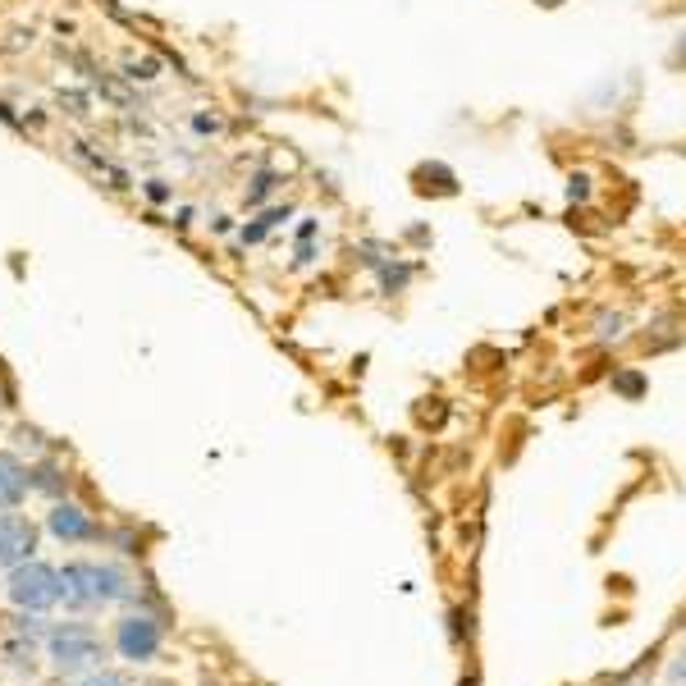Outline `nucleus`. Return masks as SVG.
Masks as SVG:
<instances>
[{"instance_id": "ddd939ff", "label": "nucleus", "mask_w": 686, "mask_h": 686, "mask_svg": "<svg viewBox=\"0 0 686 686\" xmlns=\"http://www.w3.org/2000/svg\"><path fill=\"white\" fill-rule=\"evenodd\" d=\"M590 330H595V339L600 343H618L622 334H627V311H609L604 307L595 321H590Z\"/></svg>"}, {"instance_id": "4468645a", "label": "nucleus", "mask_w": 686, "mask_h": 686, "mask_svg": "<svg viewBox=\"0 0 686 686\" xmlns=\"http://www.w3.org/2000/svg\"><path fill=\"white\" fill-rule=\"evenodd\" d=\"M563 197H568V206H586L590 197H595V174L590 170H568V179H563Z\"/></svg>"}, {"instance_id": "1a4fd4ad", "label": "nucleus", "mask_w": 686, "mask_h": 686, "mask_svg": "<svg viewBox=\"0 0 686 686\" xmlns=\"http://www.w3.org/2000/svg\"><path fill=\"white\" fill-rule=\"evenodd\" d=\"M28 472H23V462L14 453H0V508H19L23 494H28Z\"/></svg>"}, {"instance_id": "20e7f679", "label": "nucleus", "mask_w": 686, "mask_h": 686, "mask_svg": "<svg viewBox=\"0 0 686 686\" xmlns=\"http://www.w3.org/2000/svg\"><path fill=\"white\" fill-rule=\"evenodd\" d=\"M115 645H119V654H124V659L142 664V659H151V654L161 650V622L147 618V613H133V618L119 622Z\"/></svg>"}, {"instance_id": "6ab92c4d", "label": "nucleus", "mask_w": 686, "mask_h": 686, "mask_svg": "<svg viewBox=\"0 0 686 686\" xmlns=\"http://www.w3.org/2000/svg\"><path fill=\"white\" fill-rule=\"evenodd\" d=\"M311 261H316V247H311V243H298V252H293V266H311Z\"/></svg>"}, {"instance_id": "aec40b11", "label": "nucleus", "mask_w": 686, "mask_h": 686, "mask_svg": "<svg viewBox=\"0 0 686 686\" xmlns=\"http://www.w3.org/2000/svg\"><path fill=\"white\" fill-rule=\"evenodd\" d=\"M83 686H129L124 677H115V673H97V677H87Z\"/></svg>"}, {"instance_id": "4be33fe9", "label": "nucleus", "mask_w": 686, "mask_h": 686, "mask_svg": "<svg viewBox=\"0 0 686 686\" xmlns=\"http://www.w3.org/2000/svg\"><path fill=\"white\" fill-rule=\"evenodd\" d=\"M147 197H151V202H165V197H170V188L156 179V183H147Z\"/></svg>"}, {"instance_id": "f3484780", "label": "nucleus", "mask_w": 686, "mask_h": 686, "mask_svg": "<svg viewBox=\"0 0 686 686\" xmlns=\"http://www.w3.org/2000/svg\"><path fill=\"white\" fill-rule=\"evenodd\" d=\"M316 229H321V225H316V215H302V225L293 229V234H298V243H311V238H316Z\"/></svg>"}, {"instance_id": "39448f33", "label": "nucleus", "mask_w": 686, "mask_h": 686, "mask_svg": "<svg viewBox=\"0 0 686 686\" xmlns=\"http://www.w3.org/2000/svg\"><path fill=\"white\" fill-rule=\"evenodd\" d=\"M37 549V526L28 517H0V568H19Z\"/></svg>"}, {"instance_id": "2eb2a0df", "label": "nucleus", "mask_w": 686, "mask_h": 686, "mask_svg": "<svg viewBox=\"0 0 686 686\" xmlns=\"http://www.w3.org/2000/svg\"><path fill=\"white\" fill-rule=\"evenodd\" d=\"M156 74H161V60H142V65H129V78H142V83H151Z\"/></svg>"}, {"instance_id": "5701e85b", "label": "nucleus", "mask_w": 686, "mask_h": 686, "mask_svg": "<svg viewBox=\"0 0 686 686\" xmlns=\"http://www.w3.org/2000/svg\"><path fill=\"white\" fill-rule=\"evenodd\" d=\"M462 686H476V677H467V682H462Z\"/></svg>"}, {"instance_id": "412c9836", "label": "nucleus", "mask_w": 686, "mask_h": 686, "mask_svg": "<svg viewBox=\"0 0 686 686\" xmlns=\"http://www.w3.org/2000/svg\"><path fill=\"white\" fill-rule=\"evenodd\" d=\"M193 129H197V133H220V119H215V115H197V119H193Z\"/></svg>"}, {"instance_id": "0eeeda50", "label": "nucleus", "mask_w": 686, "mask_h": 686, "mask_svg": "<svg viewBox=\"0 0 686 686\" xmlns=\"http://www.w3.org/2000/svg\"><path fill=\"white\" fill-rule=\"evenodd\" d=\"M412 279H417V261H408V257H385L376 266V284H380V293L385 298H398V293H408L412 289Z\"/></svg>"}, {"instance_id": "7ed1b4c3", "label": "nucleus", "mask_w": 686, "mask_h": 686, "mask_svg": "<svg viewBox=\"0 0 686 686\" xmlns=\"http://www.w3.org/2000/svg\"><path fill=\"white\" fill-rule=\"evenodd\" d=\"M101 654H106V645H101V636L92 632V627H60V632H51V659L60 668H87L97 664Z\"/></svg>"}, {"instance_id": "f03ea898", "label": "nucleus", "mask_w": 686, "mask_h": 686, "mask_svg": "<svg viewBox=\"0 0 686 686\" xmlns=\"http://www.w3.org/2000/svg\"><path fill=\"white\" fill-rule=\"evenodd\" d=\"M60 595H65V590H60V572H51L46 563H28V568H19L10 577V600L28 613L51 609Z\"/></svg>"}, {"instance_id": "f8f14e48", "label": "nucleus", "mask_w": 686, "mask_h": 686, "mask_svg": "<svg viewBox=\"0 0 686 686\" xmlns=\"http://www.w3.org/2000/svg\"><path fill=\"white\" fill-rule=\"evenodd\" d=\"M609 389H613L618 398H627V403H636V398H645L650 380H645V371H636V366H622V371H613Z\"/></svg>"}, {"instance_id": "9b49d317", "label": "nucleus", "mask_w": 686, "mask_h": 686, "mask_svg": "<svg viewBox=\"0 0 686 686\" xmlns=\"http://www.w3.org/2000/svg\"><path fill=\"white\" fill-rule=\"evenodd\" d=\"M279 183H284V179H279L275 170H257V174H252V179H247V193H243L247 211H261V206L279 193Z\"/></svg>"}, {"instance_id": "dca6fc26", "label": "nucleus", "mask_w": 686, "mask_h": 686, "mask_svg": "<svg viewBox=\"0 0 686 686\" xmlns=\"http://www.w3.org/2000/svg\"><path fill=\"white\" fill-rule=\"evenodd\" d=\"M403 238H408V243H417V247H430V238H435V234H430V225H408V229H403Z\"/></svg>"}, {"instance_id": "f257e3e1", "label": "nucleus", "mask_w": 686, "mask_h": 686, "mask_svg": "<svg viewBox=\"0 0 686 686\" xmlns=\"http://www.w3.org/2000/svg\"><path fill=\"white\" fill-rule=\"evenodd\" d=\"M60 590H65L69 604L92 609V604L119 600L129 586H124V572H115V568H101V563H69V568L60 572Z\"/></svg>"}, {"instance_id": "9d476101", "label": "nucleus", "mask_w": 686, "mask_h": 686, "mask_svg": "<svg viewBox=\"0 0 686 686\" xmlns=\"http://www.w3.org/2000/svg\"><path fill=\"white\" fill-rule=\"evenodd\" d=\"M51 531L60 540H92V536H97L92 517H87L83 508H74V504H55L51 508Z\"/></svg>"}, {"instance_id": "6e6552de", "label": "nucleus", "mask_w": 686, "mask_h": 686, "mask_svg": "<svg viewBox=\"0 0 686 686\" xmlns=\"http://www.w3.org/2000/svg\"><path fill=\"white\" fill-rule=\"evenodd\" d=\"M289 215H293V206H289V202H284V206H261V211L252 215V220H247L243 229H238V243H243V247H252V243H266V238L275 234V229L284 225Z\"/></svg>"}, {"instance_id": "a211bd4d", "label": "nucleus", "mask_w": 686, "mask_h": 686, "mask_svg": "<svg viewBox=\"0 0 686 686\" xmlns=\"http://www.w3.org/2000/svg\"><path fill=\"white\" fill-rule=\"evenodd\" d=\"M668 65H673V69H686V33L673 42V51H668Z\"/></svg>"}, {"instance_id": "423d86ee", "label": "nucleus", "mask_w": 686, "mask_h": 686, "mask_svg": "<svg viewBox=\"0 0 686 686\" xmlns=\"http://www.w3.org/2000/svg\"><path fill=\"white\" fill-rule=\"evenodd\" d=\"M412 188H417L421 197H458L462 193L458 170L444 161H421L417 170H412Z\"/></svg>"}]
</instances>
